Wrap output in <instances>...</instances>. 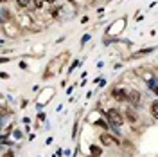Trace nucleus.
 Segmentation results:
<instances>
[{
    "instance_id": "obj_15",
    "label": "nucleus",
    "mask_w": 158,
    "mask_h": 157,
    "mask_svg": "<svg viewBox=\"0 0 158 157\" xmlns=\"http://www.w3.org/2000/svg\"><path fill=\"white\" fill-rule=\"evenodd\" d=\"M97 125L103 126V130H108V125H106V121H103V119H99V121H97Z\"/></svg>"
},
{
    "instance_id": "obj_7",
    "label": "nucleus",
    "mask_w": 158,
    "mask_h": 157,
    "mask_svg": "<svg viewBox=\"0 0 158 157\" xmlns=\"http://www.w3.org/2000/svg\"><path fill=\"white\" fill-rule=\"evenodd\" d=\"M153 51H155V47H148V49H140L138 52H135V54H131V58H133V60H137V58H140V56H146V54H151Z\"/></svg>"
},
{
    "instance_id": "obj_19",
    "label": "nucleus",
    "mask_w": 158,
    "mask_h": 157,
    "mask_svg": "<svg viewBox=\"0 0 158 157\" xmlns=\"http://www.w3.org/2000/svg\"><path fill=\"white\" fill-rule=\"evenodd\" d=\"M0 78H4V80H6V78H9V74H7V72H0Z\"/></svg>"
},
{
    "instance_id": "obj_24",
    "label": "nucleus",
    "mask_w": 158,
    "mask_h": 157,
    "mask_svg": "<svg viewBox=\"0 0 158 157\" xmlns=\"http://www.w3.org/2000/svg\"><path fill=\"white\" fill-rule=\"evenodd\" d=\"M90 157H94V155H90Z\"/></svg>"
},
{
    "instance_id": "obj_11",
    "label": "nucleus",
    "mask_w": 158,
    "mask_h": 157,
    "mask_svg": "<svg viewBox=\"0 0 158 157\" xmlns=\"http://www.w3.org/2000/svg\"><path fill=\"white\" fill-rule=\"evenodd\" d=\"M149 110H151V116L156 119V117H158V101H156V99L151 103V108H149Z\"/></svg>"
},
{
    "instance_id": "obj_6",
    "label": "nucleus",
    "mask_w": 158,
    "mask_h": 157,
    "mask_svg": "<svg viewBox=\"0 0 158 157\" xmlns=\"http://www.w3.org/2000/svg\"><path fill=\"white\" fill-rule=\"evenodd\" d=\"M124 116H126L124 119H126L128 123H131V125H135V123L138 121V116H137V112H135V110H131V108H128L126 112H124Z\"/></svg>"
},
{
    "instance_id": "obj_10",
    "label": "nucleus",
    "mask_w": 158,
    "mask_h": 157,
    "mask_svg": "<svg viewBox=\"0 0 158 157\" xmlns=\"http://www.w3.org/2000/svg\"><path fill=\"white\" fill-rule=\"evenodd\" d=\"M124 24H126V20H124V18H122V20H119V24H113V25L110 27V31H108V33H120L117 27H122Z\"/></svg>"
},
{
    "instance_id": "obj_13",
    "label": "nucleus",
    "mask_w": 158,
    "mask_h": 157,
    "mask_svg": "<svg viewBox=\"0 0 158 157\" xmlns=\"http://www.w3.org/2000/svg\"><path fill=\"white\" fill-rule=\"evenodd\" d=\"M16 6L25 9V7H29V6H31V0H16Z\"/></svg>"
},
{
    "instance_id": "obj_16",
    "label": "nucleus",
    "mask_w": 158,
    "mask_h": 157,
    "mask_svg": "<svg viewBox=\"0 0 158 157\" xmlns=\"http://www.w3.org/2000/svg\"><path fill=\"white\" fill-rule=\"evenodd\" d=\"M88 40H90V34H84L83 38H81V45H84V43L88 42Z\"/></svg>"
},
{
    "instance_id": "obj_14",
    "label": "nucleus",
    "mask_w": 158,
    "mask_h": 157,
    "mask_svg": "<svg viewBox=\"0 0 158 157\" xmlns=\"http://www.w3.org/2000/svg\"><path fill=\"white\" fill-rule=\"evenodd\" d=\"M59 11H61V7H56V6H54V7H52V11H51V15H52L54 18H56V16H58V13H59Z\"/></svg>"
},
{
    "instance_id": "obj_23",
    "label": "nucleus",
    "mask_w": 158,
    "mask_h": 157,
    "mask_svg": "<svg viewBox=\"0 0 158 157\" xmlns=\"http://www.w3.org/2000/svg\"><path fill=\"white\" fill-rule=\"evenodd\" d=\"M67 2H70V4H74V0H67Z\"/></svg>"
},
{
    "instance_id": "obj_8",
    "label": "nucleus",
    "mask_w": 158,
    "mask_h": 157,
    "mask_svg": "<svg viewBox=\"0 0 158 157\" xmlns=\"http://www.w3.org/2000/svg\"><path fill=\"white\" fill-rule=\"evenodd\" d=\"M11 20V15L7 9H0V22L2 24H7V22Z\"/></svg>"
},
{
    "instance_id": "obj_17",
    "label": "nucleus",
    "mask_w": 158,
    "mask_h": 157,
    "mask_svg": "<svg viewBox=\"0 0 158 157\" xmlns=\"http://www.w3.org/2000/svg\"><path fill=\"white\" fill-rule=\"evenodd\" d=\"M11 62V58H7V56H4V58H0V63H7Z\"/></svg>"
},
{
    "instance_id": "obj_2",
    "label": "nucleus",
    "mask_w": 158,
    "mask_h": 157,
    "mask_svg": "<svg viewBox=\"0 0 158 157\" xmlns=\"http://www.w3.org/2000/svg\"><path fill=\"white\" fill-rule=\"evenodd\" d=\"M106 119H108L113 126H120L124 123V116H122L120 110H117V108H110V110L106 112Z\"/></svg>"
},
{
    "instance_id": "obj_5",
    "label": "nucleus",
    "mask_w": 158,
    "mask_h": 157,
    "mask_svg": "<svg viewBox=\"0 0 158 157\" xmlns=\"http://www.w3.org/2000/svg\"><path fill=\"white\" fill-rule=\"evenodd\" d=\"M138 101H140V92L138 90H135V89H128V101L126 103H133V105H138Z\"/></svg>"
},
{
    "instance_id": "obj_3",
    "label": "nucleus",
    "mask_w": 158,
    "mask_h": 157,
    "mask_svg": "<svg viewBox=\"0 0 158 157\" xmlns=\"http://www.w3.org/2000/svg\"><path fill=\"white\" fill-rule=\"evenodd\" d=\"M99 141H101L104 146H119V145H120V141H119L117 137H113L111 134H108V132L101 134V136H99Z\"/></svg>"
},
{
    "instance_id": "obj_18",
    "label": "nucleus",
    "mask_w": 158,
    "mask_h": 157,
    "mask_svg": "<svg viewBox=\"0 0 158 157\" xmlns=\"http://www.w3.org/2000/svg\"><path fill=\"white\" fill-rule=\"evenodd\" d=\"M38 119H40V121H43V119H45V114H43V112H40V114H38Z\"/></svg>"
},
{
    "instance_id": "obj_12",
    "label": "nucleus",
    "mask_w": 158,
    "mask_h": 157,
    "mask_svg": "<svg viewBox=\"0 0 158 157\" xmlns=\"http://www.w3.org/2000/svg\"><path fill=\"white\" fill-rule=\"evenodd\" d=\"M31 2L36 9H43V7H45V0H31Z\"/></svg>"
},
{
    "instance_id": "obj_20",
    "label": "nucleus",
    "mask_w": 158,
    "mask_h": 157,
    "mask_svg": "<svg viewBox=\"0 0 158 157\" xmlns=\"http://www.w3.org/2000/svg\"><path fill=\"white\" fill-rule=\"evenodd\" d=\"M2 157H14V154H13V152H7L6 155H2Z\"/></svg>"
},
{
    "instance_id": "obj_22",
    "label": "nucleus",
    "mask_w": 158,
    "mask_h": 157,
    "mask_svg": "<svg viewBox=\"0 0 158 157\" xmlns=\"http://www.w3.org/2000/svg\"><path fill=\"white\" fill-rule=\"evenodd\" d=\"M6 2H7V0H0V4H6Z\"/></svg>"
},
{
    "instance_id": "obj_1",
    "label": "nucleus",
    "mask_w": 158,
    "mask_h": 157,
    "mask_svg": "<svg viewBox=\"0 0 158 157\" xmlns=\"http://www.w3.org/2000/svg\"><path fill=\"white\" fill-rule=\"evenodd\" d=\"M67 58H68V52H63L61 56H58L56 60H52V62L49 63V67H47V72L43 74V78H45V80H49V78H52L56 72H59V69L63 67V63L67 62Z\"/></svg>"
},
{
    "instance_id": "obj_21",
    "label": "nucleus",
    "mask_w": 158,
    "mask_h": 157,
    "mask_svg": "<svg viewBox=\"0 0 158 157\" xmlns=\"http://www.w3.org/2000/svg\"><path fill=\"white\" fill-rule=\"evenodd\" d=\"M45 4H52V6H54V4H56V0H45Z\"/></svg>"
},
{
    "instance_id": "obj_4",
    "label": "nucleus",
    "mask_w": 158,
    "mask_h": 157,
    "mask_svg": "<svg viewBox=\"0 0 158 157\" xmlns=\"http://www.w3.org/2000/svg\"><path fill=\"white\" fill-rule=\"evenodd\" d=\"M111 98L117 99V101H120V103H126L128 101V89H124V87H115L111 90Z\"/></svg>"
},
{
    "instance_id": "obj_9",
    "label": "nucleus",
    "mask_w": 158,
    "mask_h": 157,
    "mask_svg": "<svg viewBox=\"0 0 158 157\" xmlns=\"http://www.w3.org/2000/svg\"><path fill=\"white\" fill-rule=\"evenodd\" d=\"M90 154H92L94 157L103 155V148H101V146H97V145H90Z\"/></svg>"
}]
</instances>
